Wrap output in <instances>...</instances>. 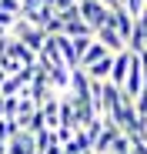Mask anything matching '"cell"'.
Listing matches in <instances>:
<instances>
[{"label": "cell", "mask_w": 147, "mask_h": 154, "mask_svg": "<svg viewBox=\"0 0 147 154\" xmlns=\"http://www.w3.org/2000/svg\"><path fill=\"white\" fill-rule=\"evenodd\" d=\"M10 40L23 44L30 54H40L44 44H47V30H40V27H34V23H27V20H20V17H17L14 30H10Z\"/></svg>", "instance_id": "cell-1"}, {"label": "cell", "mask_w": 147, "mask_h": 154, "mask_svg": "<svg viewBox=\"0 0 147 154\" xmlns=\"http://www.w3.org/2000/svg\"><path fill=\"white\" fill-rule=\"evenodd\" d=\"M80 17H84V23H87V27L90 30H97V27H104V23L110 20V10L100 4V0H80Z\"/></svg>", "instance_id": "cell-2"}, {"label": "cell", "mask_w": 147, "mask_h": 154, "mask_svg": "<svg viewBox=\"0 0 147 154\" xmlns=\"http://www.w3.org/2000/svg\"><path fill=\"white\" fill-rule=\"evenodd\" d=\"M94 40H97V44H104V47H107V54H114V57L127 50V40L120 37V34H117V30L110 27V23H104V27H97V30H94Z\"/></svg>", "instance_id": "cell-3"}, {"label": "cell", "mask_w": 147, "mask_h": 154, "mask_svg": "<svg viewBox=\"0 0 147 154\" xmlns=\"http://www.w3.org/2000/svg\"><path fill=\"white\" fill-rule=\"evenodd\" d=\"M107 23H110V27H114L120 37H124V40H130V37H134V27H137V20H134V17H130L124 7L110 10V20H107Z\"/></svg>", "instance_id": "cell-4"}, {"label": "cell", "mask_w": 147, "mask_h": 154, "mask_svg": "<svg viewBox=\"0 0 147 154\" xmlns=\"http://www.w3.org/2000/svg\"><path fill=\"white\" fill-rule=\"evenodd\" d=\"M7 154H37V141L30 131H17L7 141Z\"/></svg>", "instance_id": "cell-5"}, {"label": "cell", "mask_w": 147, "mask_h": 154, "mask_svg": "<svg viewBox=\"0 0 147 154\" xmlns=\"http://www.w3.org/2000/svg\"><path fill=\"white\" fill-rule=\"evenodd\" d=\"M104 57H114V54H107V47H104V44L90 40V44L80 50V64H77V67H80V70H87V67H94L97 60H104Z\"/></svg>", "instance_id": "cell-6"}, {"label": "cell", "mask_w": 147, "mask_h": 154, "mask_svg": "<svg viewBox=\"0 0 147 154\" xmlns=\"http://www.w3.org/2000/svg\"><path fill=\"white\" fill-rule=\"evenodd\" d=\"M120 7H124L134 20H140V17H144V10H147V0H120Z\"/></svg>", "instance_id": "cell-7"}, {"label": "cell", "mask_w": 147, "mask_h": 154, "mask_svg": "<svg viewBox=\"0 0 147 154\" xmlns=\"http://www.w3.org/2000/svg\"><path fill=\"white\" fill-rule=\"evenodd\" d=\"M17 131H20V124H17V121H10V117H0V141H4V144H7V141H10Z\"/></svg>", "instance_id": "cell-8"}, {"label": "cell", "mask_w": 147, "mask_h": 154, "mask_svg": "<svg viewBox=\"0 0 147 154\" xmlns=\"http://www.w3.org/2000/svg\"><path fill=\"white\" fill-rule=\"evenodd\" d=\"M0 154H7V144H4V141H0Z\"/></svg>", "instance_id": "cell-9"}, {"label": "cell", "mask_w": 147, "mask_h": 154, "mask_svg": "<svg viewBox=\"0 0 147 154\" xmlns=\"http://www.w3.org/2000/svg\"><path fill=\"white\" fill-rule=\"evenodd\" d=\"M0 117H4V97H0Z\"/></svg>", "instance_id": "cell-10"}, {"label": "cell", "mask_w": 147, "mask_h": 154, "mask_svg": "<svg viewBox=\"0 0 147 154\" xmlns=\"http://www.w3.org/2000/svg\"><path fill=\"white\" fill-rule=\"evenodd\" d=\"M17 4H20V0H17Z\"/></svg>", "instance_id": "cell-11"}]
</instances>
